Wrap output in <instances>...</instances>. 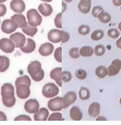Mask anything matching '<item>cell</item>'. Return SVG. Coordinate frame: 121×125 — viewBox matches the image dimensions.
Wrapping results in <instances>:
<instances>
[{"label": "cell", "mask_w": 121, "mask_h": 125, "mask_svg": "<svg viewBox=\"0 0 121 125\" xmlns=\"http://www.w3.org/2000/svg\"><path fill=\"white\" fill-rule=\"evenodd\" d=\"M28 72L31 78L36 82H40L44 78V71L42 69L41 63L39 61H33L28 65Z\"/></svg>", "instance_id": "6da1fadb"}, {"label": "cell", "mask_w": 121, "mask_h": 125, "mask_svg": "<svg viewBox=\"0 0 121 125\" xmlns=\"http://www.w3.org/2000/svg\"><path fill=\"white\" fill-rule=\"evenodd\" d=\"M29 25L31 26H38L41 24L42 22V17L38 13L37 10L36 9L29 10L26 13Z\"/></svg>", "instance_id": "7a4b0ae2"}, {"label": "cell", "mask_w": 121, "mask_h": 125, "mask_svg": "<svg viewBox=\"0 0 121 125\" xmlns=\"http://www.w3.org/2000/svg\"><path fill=\"white\" fill-rule=\"evenodd\" d=\"M58 93L59 88L55 83H46L42 88V94L46 98H50L55 97L58 94Z\"/></svg>", "instance_id": "3957f363"}, {"label": "cell", "mask_w": 121, "mask_h": 125, "mask_svg": "<svg viewBox=\"0 0 121 125\" xmlns=\"http://www.w3.org/2000/svg\"><path fill=\"white\" fill-rule=\"evenodd\" d=\"M18 27L17 22L12 20H5L2 21L1 24V30L4 33L7 34L14 32Z\"/></svg>", "instance_id": "277c9868"}, {"label": "cell", "mask_w": 121, "mask_h": 125, "mask_svg": "<svg viewBox=\"0 0 121 125\" xmlns=\"http://www.w3.org/2000/svg\"><path fill=\"white\" fill-rule=\"evenodd\" d=\"M14 42L11 40L4 38L0 40V49L7 53H12L15 49Z\"/></svg>", "instance_id": "5b68a950"}, {"label": "cell", "mask_w": 121, "mask_h": 125, "mask_svg": "<svg viewBox=\"0 0 121 125\" xmlns=\"http://www.w3.org/2000/svg\"><path fill=\"white\" fill-rule=\"evenodd\" d=\"M77 99V96L75 92L70 91L68 92L62 97V108H67L70 104H73L76 102Z\"/></svg>", "instance_id": "8992f818"}, {"label": "cell", "mask_w": 121, "mask_h": 125, "mask_svg": "<svg viewBox=\"0 0 121 125\" xmlns=\"http://www.w3.org/2000/svg\"><path fill=\"white\" fill-rule=\"evenodd\" d=\"M2 98L9 99L14 97V87L11 83H4L1 87Z\"/></svg>", "instance_id": "52a82bcc"}, {"label": "cell", "mask_w": 121, "mask_h": 125, "mask_svg": "<svg viewBox=\"0 0 121 125\" xmlns=\"http://www.w3.org/2000/svg\"><path fill=\"white\" fill-rule=\"evenodd\" d=\"M10 40L12 41L15 44L17 48H20L25 44L26 39L25 36L20 32H16L10 36Z\"/></svg>", "instance_id": "ba28073f"}, {"label": "cell", "mask_w": 121, "mask_h": 125, "mask_svg": "<svg viewBox=\"0 0 121 125\" xmlns=\"http://www.w3.org/2000/svg\"><path fill=\"white\" fill-rule=\"evenodd\" d=\"M25 111L30 114H35L39 111V103L36 99H30L25 102Z\"/></svg>", "instance_id": "9c48e42d"}, {"label": "cell", "mask_w": 121, "mask_h": 125, "mask_svg": "<svg viewBox=\"0 0 121 125\" xmlns=\"http://www.w3.org/2000/svg\"><path fill=\"white\" fill-rule=\"evenodd\" d=\"M48 107L53 112L61 111L62 109V102L61 97H57L50 100L48 102Z\"/></svg>", "instance_id": "30bf717a"}, {"label": "cell", "mask_w": 121, "mask_h": 125, "mask_svg": "<svg viewBox=\"0 0 121 125\" xmlns=\"http://www.w3.org/2000/svg\"><path fill=\"white\" fill-rule=\"evenodd\" d=\"M16 87V93L18 98L21 99H25L30 96L31 93L30 86L25 84H22L18 85Z\"/></svg>", "instance_id": "8fae6325"}, {"label": "cell", "mask_w": 121, "mask_h": 125, "mask_svg": "<svg viewBox=\"0 0 121 125\" xmlns=\"http://www.w3.org/2000/svg\"><path fill=\"white\" fill-rule=\"evenodd\" d=\"M10 7L14 12L21 14L25 11L26 5L23 0H12L10 3Z\"/></svg>", "instance_id": "7c38bea8"}, {"label": "cell", "mask_w": 121, "mask_h": 125, "mask_svg": "<svg viewBox=\"0 0 121 125\" xmlns=\"http://www.w3.org/2000/svg\"><path fill=\"white\" fill-rule=\"evenodd\" d=\"M108 75L114 76L118 74L121 69V61L119 59H115L111 62V65L108 67Z\"/></svg>", "instance_id": "4fadbf2b"}, {"label": "cell", "mask_w": 121, "mask_h": 125, "mask_svg": "<svg viewBox=\"0 0 121 125\" xmlns=\"http://www.w3.org/2000/svg\"><path fill=\"white\" fill-rule=\"evenodd\" d=\"M48 39L54 43L62 42V31L58 29H52L48 33Z\"/></svg>", "instance_id": "5bb4252c"}, {"label": "cell", "mask_w": 121, "mask_h": 125, "mask_svg": "<svg viewBox=\"0 0 121 125\" xmlns=\"http://www.w3.org/2000/svg\"><path fill=\"white\" fill-rule=\"evenodd\" d=\"M54 50V46L50 42L42 44L39 49V52L42 56L46 57L53 53Z\"/></svg>", "instance_id": "9a60e30c"}, {"label": "cell", "mask_w": 121, "mask_h": 125, "mask_svg": "<svg viewBox=\"0 0 121 125\" xmlns=\"http://www.w3.org/2000/svg\"><path fill=\"white\" fill-rule=\"evenodd\" d=\"M50 75L51 78L55 81L59 86H62V68L56 67L50 72Z\"/></svg>", "instance_id": "2e32d148"}, {"label": "cell", "mask_w": 121, "mask_h": 125, "mask_svg": "<svg viewBox=\"0 0 121 125\" xmlns=\"http://www.w3.org/2000/svg\"><path fill=\"white\" fill-rule=\"evenodd\" d=\"M36 42L31 38L26 39V44L20 47V50L25 53H30L36 49Z\"/></svg>", "instance_id": "e0dca14e"}, {"label": "cell", "mask_w": 121, "mask_h": 125, "mask_svg": "<svg viewBox=\"0 0 121 125\" xmlns=\"http://www.w3.org/2000/svg\"><path fill=\"white\" fill-rule=\"evenodd\" d=\"M48 115L49 112L47 109L42 107L34 114V118L36 121H46L48 117Z\"/></svg>", "instance_id": "ac0fdd59"}, {"label": "cell", "mask_w": 121, "mask_h": 125, "mask_svg": "<svg viewBox=\"0 0 121 125\" xmlns=\"http://www.w3.org/2000/svg\"><path fill=\"white\" fill-rule=\"evenodd\" d=\"M91 7V0H80L78 5V10L83 13H89Z\"/></svg>", "instance_id": "d6986e66"}, {"label": "cell", "mask_w": 121, "mask_h": 125, "mask_svg": "<svg viewBox=\"0 0 121 125\" xmlns=\"http://www.w3.org/2000/svg\"><path fill=\"white\" fill-rule=\"evenodd\" d=\"M100 105L99 103H91L88 108V114L91 117H97L100 114Z\"/></svg>", "instance_id": "ffe728a7"}, {"label": "cell", "mask_w": 121, "mask_h": 125, "mask_svg": "<svg viewBox=\"0 0 121 125\" xmlns=\"http://www.w3.org/2000/svg\"><path fill=\"white\" fill-rule=\"evenodd\" d=\"M69 115L71 119L75 121H80L83 118V114L77 106H74L70 109Z\"/></svg>", "instance_id": "44dd1931"}, {"label": "cell", "mask_w": 121, "mask_h": 125, "mask_svg": "<svg viewBox=\"0 0 121 125\" xmlns=\"http://www.w3.org/2000/svg\"><path fill=\"white\" fill-rule=\"evenodd\" d=\"M39 11L42 15L44 17H49L53 13V8L50 4L46 3H42L38 7Z\"/></svg>", "instance_id": "7402d4cb"}, {"label": "cell", "mask_w": 121, "mask_h": 125, "mask_svg": "<svg viewBox=\"0 0 121 125\" xmlns=\"http://www.w3.org/2000/svg\"><path fill=\"white\" fill-rule=\"evenodd\" d=\"M11 20L15 21L18 24V27L20 28H23L28 26L26 18L22 14H15L11 17Z\"/></svg>", "instance_id": "603a6c76"}, {"label": "cell", "mask_w": 121, "mask_h": 125, "mask_svg": "<svg viewBox=\"0 0 121 125\" xmlns=\"http://www.w3.org/2000/svg\"><path fill=\"white\" fill-rule=\"evenodd\" d=\"M94 52V49L91 46H83L80 50V54L83 57H91Z\"/></svg>", "instance_id": "cb8c5ba5"}, {"label": "cell", "mask_w": 121, "mask_h": 125, "mask_svg": "<svg viewBox=\"0 0 121 125\" xmlns=\"http://www.w3.org/2000/svg\"><path fill=\"white\" fill-rule=\"evenodd\" d=\"M37 28L35 26H27L26 27L22 28V31L24 33L26 34L27 35L32 37L36 34L37 32Z\"/></svg>", "instance_id": "d4e9b609"}, {"label": "cell", "mask_w": 121, "mask_h": 125, "mask_svg": "<svg viewBox=\"0 0 121 125\" xmlns=\"http://www.w3.org/2000/svg\"><path fill=\"white\" fill-rule=\"evenodd\" d=\"M95 74L99 78H105L108 75V69L104 66H98L95 69Z\"/></svg>", "instance_id": "484cf974"}, {"label": "cell", "mask_w": 121, "mask_h": 125, "mask_svg": "<svg viewBox=\"0 0 121 125\" xmlns=\"http://www.w3.org/2000/svg\"><path fill=\"white\" fill-rule=\"evenodd\" d=\"M97 18H99V20L100 22H103V23H108L109 21L111 20V15L109 13L106 12H104V11H102V12H100V13L98 14Z\"/></svg>", "instance_id": "4316f807"}, {"label": "cell", "mask_w": 121, "mask_h": 125, "mask_svg": "<svg viewBox=\"0 0 121 125\" xmlns=\"http://www.w3.org/2000/svg\"><path fill=\"white\" fill-rule=\"evenodd\" d=\"M79 97L82 100H86L90 98V91L87 87H81L79 91Z\"/></svg>", "instance_id": "83f0119b"}, {"label": "cell", "mask_w": 121, "mask_h": 125, "mask_svg": "<svg viewBox=\"0 0 121 125\" xmlns=\"http://www.w3.org/2000/svg\"><path fill=\"white\" fill-rule=\"evenodd\" d=\"M22 84H27L30 86H31V80H30V77L28 76L24 75L17 78L15 82V84L16 87L18 85Z\"/></svg>", "instance_id": "f1b7e54d"}, {"label": "cell", "mask_w": 121, "mask_h": 125, "mask_svg": "<svg viewBox=\"0 0 121 125\" xmlns=\"http://www.w3.org/2000/svg\"><path fill=\"white\" fill-rule=\"evenodd\" d=\"M103 37H104V32L100 29L94 31L92 33L91 35L92 40L94 41H98L102 40Z\"/></svg>", "instance_id": "f546056e"}, {"label": "cell", "mask_w": 121, "mask_h": 125, "mask_svg": "<svg viewBox=\"0 0 121 125\" xmlns=\"http://www.w3.org/2000/svg\"><path fill=\"white\" fill-rule=\"evenodd\" d=\"M78 33L81 35H86L89 34L90 32V27L87 25H81L78 29Z\"/></svg>", "instance_id": "4dcf8cb0"}, {"label": "cell", "mask_w": 121, "mask_h": 125, "mask_svg": "<svg viewBox=\"0 0 121 125\" xmlns=\"http://www.w3.org/2000/svg\"><path fill=\"white\" fill-rule=\"evenodd\" d=\"M2 101L3 104L5 106H6L7 107H11L14 106V104H15L16 98L15 97L9 98V99H4V98H2Z\"/></svg>", "instance_id": "1f68e13d"}, {"label": "cell", "mask_w": 121, "mask_h": 125, "mask_svg": "<svg viewBox=\"0 0 121 125\" xmlns=\"http://www.w3.org/2000/svg\"><path fill=\"white\" fill-rule=\"evenodd\" d=\"M79 48L78 47H72L69 50V54L70 57L74 58V59H76L80 57V54L79 53Z\"/></svg>", "instance_id": "d6a6232c"}, {"label": "cell", "mask_w": 121, "mask_h": 125, "mask_svg": "<svg viewBox=\"0 0 121 125\" xmlns=\"http://www.w3.org/2000/svg\"><path fill=\"white\" fill-rule=\"evenodd\" d=\"M94 50L95 54L97 56H102L105 53V48L103 45H97L95 46Z\"/></svg>", "instance_id": "836d02e7"}, {"label": "cell", "mask_w": 121, "mask_h": 125, "mask_svg": "<svg viewBox=\"0 0 121 125\" xmlns=\"http://www.w3.org/2000/svg\"><path fill=\"white\" fill-rule=\"evenodd\" d=\"M75 75L79 80H84L87 77V72L82 69H78L75 72Z\"/></svg>", "instance_id": "e575fe53"}, {"label": "cell", "mask_w": 121, "mask_h": 125, "mask_svg": "<svg viewBox=\"0 0 121 125\" xmlns=\"http://www.w3.org/2000/svg\"><path fill=\"white\" fill-rule=\"evenodd\" d=\"M107 33H108V35L113 39L118 38L119 37V35H120L119 32L116 29H110L108 30Z\"/></svg>", "instance_id": "d590c367"}, {"label": "cell", "mask_w": 121, "mask_h": 125, "mask_svg": "<svg viewBox=\"0 0 121 125\" xmlns=\"http://www.w3.org/2000/svg\"><path fill=\"white\" fill-rule=\"evenodd\" d=\"M49 121H61L62 120V114L60 112H55L50 115V117L48 118Z\"/></svg>", "instance_id": "8d00e7d4"}, {"label": "cell", "mask_w": 121, "mask_h": 125, "mask_svg": "<svg viewBox=\"0 0 121 125\" xmlns=\"http://www.w3.org/2000/svg\"><path fill=\"white\" fill-rule=\"evenodd\" d=\"M54 57L56 60L58 62H62V47H60L56 49L54 54Z\"/></svg>", "instance_id": "74e56055"}, {"label": "cell", "mask_w": 121, "mask_h": 125, "mask_svg": "<svg viewBox=\"0 0 121 125\" xmlns=\"http://www.w3.org/2000/svg\"><path fill=\"white\" fill-rule=\"evenodd\" d=\"M72 75L69 71H64L62 72V80L64 82H69L71 80Z\"/></svg>", "instance_id": "f35d334b"}, {"label": "cell", "mask_w": 121, "mask_h": 125, "mask_svg": "<svg viewBox=\"0 0 121 125\" xmlns=\"http://www.w3.org/2000/svg\"><path fill=\"white\" fill-rule=\"evenodd\" d=\"M55 24L58 28H62V13H58L55 17Z\"/></svg>", "instance_id": "ab89813d"}, {"label": "cell", "mask_w": 121, "mask_h": 125, "mask_svg": "<svg viewBox=\"0 0 121 125\" xmlns=\"http://www.w3.org/2000/svg\"><path fill=\"white\" fill-rule=\"evenodd\" d=\"M103 11V7H101L100 6H95L92 8V15L93 17H97L98 14L101 12Z\"/></svg>", "instance_id": "60d3db41"}, {"label": "cell", "mask_w": 121, "mask_h": 125, "mask_svg": "<svg viewBox=\"0 0 121 125\" xmlns=\"http://www.w3.org/2000/svg\"><path fill=\"white\" fill-rule=\"evenodd\" d=\"M4 63L2 67L0 69V72H4L5 71H6L7 70V69L9 67L10 64V61L7 57L4 56Z\"/></svg>", "instance_id": "b9f144b4"}, {"label": "cell", "mask_w": 121, "mask_h": 125, "mask_svg": "<svg viewBox=\"0 0 121 125\" xmlns=\"http://www.w3.org/2000/svg\"><path fill=\"white\" fill-rule=\"evenodd\" d=\"M15 121H31L30 117L26 115H20L16 117L14 119Z\"/></svg>", "instance_id": "7bdbcfd3"}, {"label": "cell", "mask_w": 121, "mask_h": 125, "mask_svg": "<svg viewBox=\"0 0 121 125\" xmlns=\"http://www.w3.org/2000/svg\"><path fill=\"white\" fill-rule=\"evenodd\" d=\"M69 38H70V35L68 32H65V31H62V42L64 43L69 41Z\"/></svg>", "instance_id": "ee69618b"}, {"label": "cell", "mask_w": 121, "mask_h": 125, "mask_svg": "<svg viewBox=\"0 0 121 125\" xmlns=\"http://www.w3.org/2000/svg\"><path fill=\"white\" fill-rule=\"evenodd\" d=\"M7 12V8L3 4L0 3V17H2L6 14Z\"/></svg>", "instance_id": "f6af8a7d"}, {"label": "cell", "mask_w": 121, "mask_h": 125, "mask_svg": "<svg viewBox=\"0 0 121 125\" xmlns=\"http://www.w3.org/2000/svg\"><path fill=\"white\" fill-rule=\"evenodd\" d=\"M7 117L4 112L0 111V121H6Z\"/></svg>", "instance_id": "bcb514c9"}, {"label": "cell", "mask_w": 121, "mask_h": 125, "mask_svg": "<svg viewBox=\"0 0 121 125\" xmlns=\"http://www.w3.org/2000/svg\"><path fill=\"white\" fill-rule=\"evenodd\" d=\"M113 3L115 6H121V0H113Z\"/></svg>", "instance_id": "7dc6e473"}, {"label": "cell", "mask_w": 121, "mask_h": 125, "mask_svg": "<svg viewBox=\"0 0 121 125\" xmlns=\"http://www.w3.org/2000/svg\"><path fill=\"white\" fill-rule=\"evenodd\" d=\"M4 63V56L0 55V69L2 67Z\"/></svg>", "instance_id": "c3c4849f"}, {"label": "cell", "mask_w": 121, "mask_h": 125, "mask_svg": "<svg viewBox=\"0 0 121 125\" xmlns=\"http://www.w3.org/2000/svg\"><path fill=\"white\" fill-rule=\"evenodd\" d=\"M116 46L118 48L121 49V37H120L119 39H118V40L116 41Z\"/></svg>", "instance_id": "681fc988"}, {"label": "cell", "mask_w": 121, "mask_h": 125, "mask_svg": "<svg viewBox=\"0 0 121 125\" xmlns=\"http://www.w3.org/2000/svg\"><path fill=\"white\" fill-rule=\"evenodd\" d=\"M96 120L97 121H99V120H107V119L106 118H105L104 117H99L96 118Z\"/></svg>", "instance_id": "f907efd6"}, {"label": "cell", "mask_w": 121, "mask_h": 125, "mask_svg": "<svg viewBox=\"0 0 121 125\" xmlns=\"http://www.w3.org/2000/svg\"><path fill=\"white\" fill-rule=\"evenodd\" d=\"M118 28H119V29L120 30V31L121 32V22H119V24H118Z\"/></svg>", "instance_id": "816d5d0a"}, {"label": "cell", "mask_w": 121, "mask_h": 125, "mask_svg": "<svg viewBox=\"0 0 121 125\" xmlns=\"http://www.w3.org/2000/svg\"><path fill=\"white\" fill-rule=\"evenodd\" d=\"M41 1H44V2H51V1H52L53 0H41Z\"/></svg>", "instance_id": "f5cc1de1"}, {"label": "cell", "mask_w": 121, "mask_h": 125, "mask_svg": "<svg viewBox=\"0 0 121 125\" xmlns=\"http://www.w3.org/2000/svg\"><path fill=\"white\" fill-rule=\"evenodd\" d=\"M6 1H7V0H0V3H2V2H6Z\"/></svg>", "instance_id": "db71d44e"}, {"label": "cell", "mask_w": 121, "mask_h": 125, "mask_svg": "<svg viewBox=\"0 0 121 125\" xmlns=\"http://www.w3.org/2000/svg\"><path fill=\"white\" fill-rule=\"evenodd\" d=\"M65 2H70L73 1V0H64Z\"/></svg>", "instance_id": "11a10c76"}, {"label": "cell", "mask_w": 121, "mask_h": 125, "mask_svg": "<svg viewBox=\"0 0 121 125\" xmlns=\"http://www.w3.org/2000/svg\"><path fill=\"white\" fill-rule=\"evenodd\" d=\"M119 103H120V104H121V98H120V100H119Z\"/></svg>", "instance_id": "9f6ffc18"}, {"label": "cell", "mask_w": 121, "mask_h": 125, "mask_svg": "<svg viewBox=\"0 0 121 125\" xmlns=\"http://www.w3.org/2000/svg\"><path fill=\"white\" fill-rule=\"evenodd\" d=\"M0 23H1V21H0Z\"/></svg>", "instance_id": "6f0895ef"}]
</instances>
